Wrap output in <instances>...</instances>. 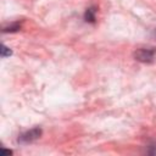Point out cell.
Instances as JSON below:
<instances>
[{"label": "cell", "mask_w": 156, "mask_h": 156, "mask_svg": "<svg viewBox=\"0 0 156 156\" xmlns=\"http://www.w3.org/2000/svg\"><path fill=\"white\" fill-rule=\"evenodd\" d=\"M41 135H43V129L40 127H33V128L21 133L17 138V143L22 144V145L30 144V143H34L35 140H38Z\"/></svg>", "instance_id": "2"}, {"label": "cell", "mask_w": 156, "mask_h": 156, "mask_svg": "<svg viewBox=\"0 0 156 156\" xmlns=\"http://www.w3.org/2000/svg\"><path fill=\"white\" fill-rule=\"evenodd\" d=\"M96 12H98V7L95 5H91L89 6L85 11H84V15H83V18L87 23H91L94 24L96 22Z\"/></svg>", "instance_id": "3"}, {"label": "cell", "mask_w": 156, "mask_h": 156, "mask_svg": "<svg viewBox=\"0 0 156 156\" xmlns=\"http://www.w3.org/2000/svg\"><path fill=\"white\" fill-rule=\"evenodd\" d=\"M0 51H1V57H2V58H6V57H9V56L12 55V50H11L10 48H7L5 44H1Z\"/></svg>", "instance_id": "5"}, {"label": "cell", "mask_w": 156, "mask_h": 156, "mask_svg": "<svg viewBox=\"0 0 156 156\" xmlns=\"http://www.w3.org/2000/svg\"><path fill=\"white\" fill-rule=\"evenodd\" d=\"M21 29H22V22L15 21V22H11L7 26H4L2 27V33H17Z\"/></svg>", "instance_id": "4"}, {"label": "cell", "mask_w": 156, "mask_h": 156, "mask_svg": "<svg viewBox=\"0 0 156 156\" xmlns=\"http://www.w3.org/2000/svg\"><path fill=\"white\" fill-rule=\"evenodd\" d=\"M147 155H156V144L155 143H150L147 145V150H146Z\"/></svg>", "instance_id": "6"}, {"label": "cell", "mask_w": 156, "mask_h": 156, "mask_svg": "<svg viewBox=\"0 0 156 156\" xmlns=\"http://www.w3.org/2000/svg\"><path fill=\"white\" fill-rule=\"evenodd\" d=\"M1 154L5 156V155H12L13 154V151L12 150H6V149H2L1 150Z\"/></svg>", "instance_id": "7"}, {"label": "cell", "mask_w": 156, "mask_h": 156, "mask_svg": "<svg viewBox=\"0 0 156 156\" xmlns=\"http://www.w3.org/2000/svg\"><path fill=\"white\" fill-rule=\"evenodd\" d=\"M133 57L135 61L141 62V63H152L156 58V48L154 46L138 48L134 50Z\"/></svg>", "instance_id": "1"}, {"label": "cell", "mask_w": 156, "mask_h": 156, "mask_svg": "<svg viewBox=\"0 0 156 156\" xmlns=\"http://www.w3.org/2000/svg\"><path fill=\"white\" fill-rule=\"evenodd\" d=\"M151 37H152V38L156 40V28H154V29L151 30Z\"/></svg>", "instance_id": "8"}]
</instances>
